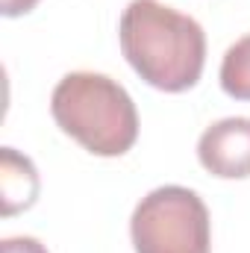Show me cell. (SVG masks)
Segmentation results:
<instances>
[{
    "instance_id": "obj_1",
    "label": "cell",
    "mask_w": 250,
    "mask_h": 253,
    "mask_svg": "<svg viewBox=\"0 0 250 253\" xmlns=\"http://www.w3.org/2000/svg\"><path fill=\"white\" fill-rule=\"evenodd\" d=\"M121 53L153 88L180 94L197 85L206 65L203 27L159 0H129L118 24Z\"/></svg>"
},
{
    "instance_id": "obj_2",
    "label": "cell",
    "mask_w": 250,
    "mask_h": 253,
    "mask_svg": "<svg viewBox=\"0 0 250 253\" xmlns=\"http://www.w3.org/2000/svg\"><path fill=\"white\" fill-rule=\"evenodd\" d=\"M53 121L94 156H124L138 138V112L126 88L94 71L65 74L50 97Z\"/></svg>"
},
{
    "instance_id": "obj_3",
    "label": "cell",
    "mask_w": 250,
    "mask_h": 253,
    "mask_svg": "<svg viewBox=\"0 0 250 253\" xmlns=\"http://www.w3.org/2000/svg\"><path fill=\"white\" fill-rule=\"evenodd\" d=\"M135 253H212V221L197 191L159 186L129 218Z\"/></svg>"
},
{
    "instance_id": "obj_4",
    "label": "cell",
    "mask_w": 250,
    "mask_h": 253,
    "mask_svg": "<svg viewBox=\"0 0 250 253\" xmlns=\"http://www.w3.org/2000/svg\"><path fill=\"white\" fill-rule=\"evenodd\" d=\"M197 159L212 177H250V118H224L206 126L197 141Z\"/></svg>"
},
{
    "instance_id": "obj_5",
    "label": "cell",
    "mask_w": 250,
    "mask_h": 253,
    "mask_svg": "<svg viewBox=\"0 0 250 253\" xmlns=\"http://www.w3.org/2000/svg\"><path fill=\"white\" fill-rule=\"evenodd\" d=\"M0 194L6 218L21 209H30L39 197V171L15 147H3L0 153Z\"/></svg>"
},
{
    "instance_id": "obj_6",
    "label": "cell",
    "mask_w": 250,
    "mask_h": 253,
    "mask_svg": "<svg viewBox=\"0 0 250 253\" xmlns=\"http://www.w3.org/2000/svg\"><path fill=\"white\" fill-rule=\"evenodd\" d=\"M218 77H221V88L230 97L250 100V33L227 47Z\"/></svg>"
},
{
    "instance_id": "obj_7",
    "label": "cell",
    "mask_w": 250,
    "mask_h": 253,
    "mask_svg": "<svg viewBox=\"0 0 250 253\" xmlns=\"http://www.w3.org/2000/svg\"><path fill=\"white\" fill-rule=\"evenodd\" d=\"M3 253H47V248L33 236H15L3 242Z\"/></svg>"
},
{
    "instance_id": "obj_8",
    "label": "cell",
    "mask_w": 250,
    "mask_h": 253,
    "mask_svg": "<svg viewBox=\"0 0 250 253\" xmlns=\"http://www.w3.org/2000/svg\"><path fill=\"white\" fill-rule=\"evenodd\" d=\"M39 0H0V12L6 18H18V15H27L36 9Z\"/></svg>"
}]
</instances>
